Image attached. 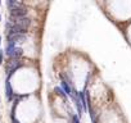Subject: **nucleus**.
<instances>
[{
  "instance_id": "obj_1",
  "label": "nucleus",
  "mask_w": 131,
  "mask_h": 123,
  "mask_svg": "<svg viewBox=\"0 0 131 123\" xmlns=\"http://www.w3.org/2000/svg\"><path fill=\"white\" fill-rule=\"evenodd\" d=\"M5 54H7L9 58H12V59H18V58L23 54V50H22V47L8 45V46H7V50H5Z\"/></svg>"
},
{
  "instance_id": "obj_2",
  "label": "nucleus",
  "mask_w": 131,
  "mask_h": 123,
  "mask_svg": "<svg viewBox=\"0 0 131 123\" xmlns=\"http://www.w3.org/2000/svg\"><path fill=\"white\" fill-rule=\"evenodd\" d=\"M9 22H12L13 24H17V26H19V27H22V28H25V30H27L28 26L31 24V19L27 18V17H22V18H10Z\"/></svg>"
},
{
  "instance_id": "obj_3",
  "label": "nucleus",
  "mask_w": 131,
  "mask_h": 123,
  "mask_svg": "<svg viewBox=\"0 0 131 123\" xmlns=\"http://www.w3.org/2000/svg\"><path fill=\"white\" fill-rule=\"evenodd\" d=\"M22 66V63L18 60V59H12L9 63H8V66H7V71H8V78H10V76L19 68Z\"/></svg>"
},
{
  "instance_id": "obj_4",
  "label": "nucleus",
  "mask_w": 131,
  "mask_h": 123,
  "mask_svg": "<svg viewBox=\"0 0 131 123\" xmlns=\"http://www.w3.org/2000/svg\"><path fill=\"white\" fill-rule=\"evenodd\" d=\"M26 14H27V9L23 5L10 9V18H22V17H26Z\"/></svg>"
},
{
  "instance_id": "obj_5",
  "label": "nucleus",
  "mask_w": 131,
  "mask_h": 123,
  "mask_svg": "<svg viewBox=\"0 0 131 123\" xmlns=\"http://www.w3.org/2000/svg\"><path fill=\"white\" fill-rule=\"evenodd\" d=\"M26 40V35H9L8 36V45L16 46V44L23 42Z\"/></svg>"
},
{
  "instance_id": "obj_6",
  "label": "nucleus",
  "mask_w": 131,
  "mask_h": 123,
  "mask_svg": "<svg viewBox=\"0 0 131 123\" xmlns=\"http://www.w3.org/2000/svg\"><path fill=\"white\" fill-rule=\"evenodd\" d=\"M9 80L10 78H7V81H5V91H7L8 100H12V97H13V90H12V86H10V81Z\"/></svg>"
},
{
  "instance_id": "obj_7",
  "label": "nucleus",
  "mask_w": 131,
  "mask_h": 123,
  "mask_svg": "<svg viewBox=\"0 0 131 123\" xmlns=\"http://www.w3.org/2000/svg\"><path fill=\"white\" fill-rule=\"evenodd\" d=\"M85 91H86V90L81 91V92H80V95H79V97H80L81 108H82V109H84L85 112H88V103H86V100H85Z\"/></svg>"
},
{
  "instance_id": "obj_8",
  "label": "nucleus",
  "mask_w": 131,
  "mask_h": 123,
  "mask_svg": "<svg viewBox=\"0 0 131 123\" xmlns=\"http://www.w3.org/2000/svg\"><path fill=\"white\" fill-rule=\"evenodd\" d=\"M62 90H63V91H66V94H67V95H72V90H71V87H70L68 82H66L64 80L62 81Z\"/></svg>"
},
{
  "instance_id": "obj_9",
  "label": "nucleus",
  "mask_w": 131,
  "mask_h": 123,
  "mask_svg": "<svg viewBox=\"0 0 131 123\" xmlns=\"http://www.w3.org/2000/svg\"><path fill=\"white\" fill-rule=\"evenodd\" d=\"M7 5L9 7V10H10V9H14V8L22 7V3H18V2H13V0H8V2H7Z\"/></svg>"
},
{
  "instance_id": "obj_10",
  "label": "nucleus",
  "mask_w": 131,
  "mask_h": 123,
  "mask_svg": "<svg viewBox=\"0 0 131 123\" xmlns=\"http://www.w3.org/2000/svg\"><path fill=\"white\" fill-rule=\"evenodd\" d=\"M55 92H58L60 96H63V97H66V94H64V91L60 89V87H55Z\"/></svg>"
},
{
  "instance_id": "obj_11",
  "label": "nucleus",
  "mask_w": 131,
  "mask_h": 123,
  "mask_svg": "<svg viewBox=\"0 0 131 123\" xmlns=\"http://www.w3.org/2000/svg\"><path fill=\"white\" fill-rule=\"evenodd\" d=\"M73 123H80V120H79V117H73Z\"/></svg>"
},
{
  "instance_id": "obj_12",
  "label": "nucleus",
  "mask_w": 131,
  "mask_h": 123,
  "mask_svg": "<svg viewBox=\"0 0 131 123\" xmlns=\"http://www.w3.org/2000/svg\"><path fill=\"white\" fill-rule=\"evenodd\" d=\"M0 63H3V50H0Z\"/></svg>"
},
{
  "instance_id": "obj_13",
  "label": "nucleus",
  "mask_w": 131,
  "mask_h": 123,
  "mask_svg": "<svg viewBox=\"0 0 131 123\" xmlns=\"http://www.w3.org/2000/svg\"><path fill=\"white\" fill-rule=\"evenodd\" d=\"M12 123H19V122H18V120H17L14 117H12Z\"/></svg>"
},
{
  "instance_id": "obj_14",
  "label": "nucleus",
  "mask_w": 131,
  "mask_h": 123,
  "mask_svg": "<svg viewBox=\"0 0 131 123\" xmlns=\"http://www.w3.org/2000/svg\"><path fill=\"white\" fill-rule=\"evenodd\" d=\"M0 42H2V37H0Z\"/></svg>"
},
{
  "instance_id": "obj_15",
  "label": "nucleus",
  "mask_w": 131,
  "mask_h": 123,
  "mask_svg": "<svg viewBox=\"0 0 131 123\" xmlns=\"http://www.w3.org/2000/svg\"><path fill=\"white\" fill-rule=\"evenodd\" d=\"M0 19H2V16H0Z\"/></svg>"
}]
</instances>
